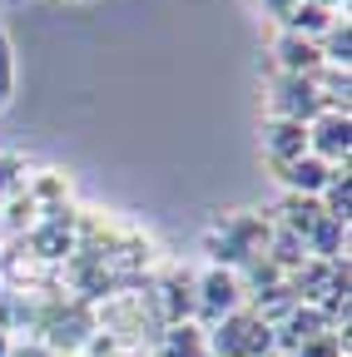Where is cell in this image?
Returning a JSON list of instances; mask_svg holds the SVG:
<instances>
[{"mask_svg": "<svg viewBox=\"0 0 352 357\" xmlns=\"http://www.w3.org/2000/svg\"><path fill=\"white\" fill-rule=\"evenodd\" d=\"M20 169H25V164H20L15 154H0V199L20 189Z\"/></svg>", "mask_w": 352, "mask_h": 357, "instance_id": "2e32d148", "label": "cell"}, {"mask_svg": "<svg viewBox=\"0 0 352 357\" xmlns=\"http://www.w3.org/2000/svg\"><path fill=\"white\" fill-rule=\"evenodd\" d=\"M10 95H15V55H10V35L0 30V109L10 105Z\"/></svg>", "mask_w": 352, "mask_h": 357, "instance_id": "9a60e30c", "label": "cell"}, {"mask_svg": "<svg viewBox=\"0 0 352 357\" xmlns=\"http://www.w3.org/2000/svg\"><path fill=\"white\" fill-rule=\"evenodd\" d=\"M273 70L278 75H303V79H313L323 70V50H318V40H307V35H293V30H278L273 40Z\"/></svg>", "mask_w": 352, "mask_h": 357, "instance_id": "8992f818", "label": "cell"}, {"mask_svg": "<svg viewBox=\"0 0 352 357\" xmlns=\"http://www.w3.org/2000/svg\"><path fill=\"white\" fill-rule=\"evenodd\" d=\"M159 323H194V273H164L159 283Z\"/></svg>", "mask_w": 352, "mask_h": 357, "instance_id": "9c48e42d", "label": "cell"}, {"mask_svg": "<svg viewBox=\"0 0 352 357\" xmlns=\"http://www.w3.org/2000/svg\"><path fill=\"white\" fill-rule=\"evenodd\" d=\"M337 15H328L318 0H298V6L288 10V20H283V30H293V35H307V40H318L328 25H332Z\"/></svg>", "mask_w": 352, "mask_h": 357, "instance_id": "4fadbf2b", "label": "cell"}, {"mask_svg": "<svg viewBox=\"0 0 352 357\" xmlns=\"http://www.w3.org/2000/svg\"><path fill=\"white\" fill-rule=\"evenodd\" d=\"M135 357H144V352H135ZM149 357H154V352H149Z\"/></svg>", "mask_w": 352, "mask_h": 357, "instance_id": "ffe728a7", "label": "cell"}, {"mask_svg": "<svg viewBox=\"0 0 352 357\" xmlns=\"http://www.w3.org/2000/svg\"><path fill=\"white\" fill-rule=\"evenodd\" d=\"M318 50H323V65H332V70H347L352 65V25H347V15H337L318 35Z\"/></svg>", "mask_w": 352, "mask_h": 357, "instance_id": "7c38bea8", "label": "cell"}, {"mask_svg": "<svg viewBox=\"0 0 352 357\" xmlns=\"http://www.w3.org/2000/svg\"><path fill=\"white\" fill-rule=\"evenodd\" d=\"M258 144H263V154H268L273 169H283V164H293V159L307 154V124H293V119H263V124H258Z\"/></svg>", "mask_w": 352, "mask_h": 357, "instance_id": "52a82bcc", "label": "cell"}, {"mask_svg": "<svg viewBox=\"0 0 352 357\" xmlns=\"http://www.w3.org/2000/svg\"><path fill=\"white\" fill-rule=\"evenodd\" d=\"M0 6H6V10H15V6H25V0H0Z\"/></svg>", "mask_w": 352, "mask_h": 357, "instance_id": "ac0fdd59", "label": "cell"}, {"mask_svg": "<svg viewBox=\"0 0 352 357\" xmlns=\"http://www.w3.org/2000/svg\"><path fill=\"white\" fill-rule=\"evenodd\" d=\"M347 149H352L347 109H323L318 119H307V154H318L323 164H347Z\"/></svg>", "mask_w": 352, "mask_h": 357, "instance_id": "5b68a950", "label": "cell"}, {"mask_svg": "<svg viewBox=\"0 0 352 357\" xmlns=\"http://www.w3.org/2000/svg\"><path fill=\"white\" fill-rule=\"evenodd\" d=\"M332 169H337V164H323L318 154H303V159H293V164H283V169H273V174H278L283 194H307V199H318L323 184L332 178Z\"/></svg>", "mask_w": 352, "mask_h": 357, "instance_id": "ba28073f", "label": "cell"}, {"mask_svg": "<svg viewBox=\"0 0 352 357\" xmlns=\"http://www.w3.org/2000/svg\"><path fill=\"white\" fill-rule=\"evenodd\" d=\"M263 6H268V15H273V20L283 25V20H288V10L298 6V0H263Z\"/></svg>", "mask_w": 352, "mask_h": 357, "instance_id": "e0dca14e", "label": "cell"}, {"mask_svg": "<svg viewBox=\"0 0 352 357\" xmlns=\"http://www.w3.org/2000/svg\"><path fill=\"white\" fill-rule=\"evenodd\" d=\"M323 114V95L313 79L303 75H278L268 70V119H293V124H307Z\"/></svg>", "mask_w": 352, "mask_h": 357, "instance_id": "277c9868", "label": "cell"}, {"mask_svg": "<svg viewBox=\"0 0 352 357\" xmlns=\"http://www.w3.org/2000/svg\"><path fill=\"white\" fill-rule=\"evenodd\" d=\"M208 357H273V328L258 312L238 307L208 328Z\"/></svg>", "mask_w": 352, "mask_h": 357, "instance_id": "7a4b0ae2", "label": "cell"}, {"mask_svg": "<svg viewBox=\"0 0 352 357\" xmlns=\"http://www.w3.org/2000/svg\"><path fill=\"white\" fill-rule=\"evenodd\" d=\"M248 303V293H243V283H238V273L234 268H204V273L194 278V323L208 333L213 323H224L229 312H238Z\"/></svg>", "mask_w": 352, "mask_h": 357, "instance_id": "3957f363", "label": "cell"}, {"mask_svg": "<svg viewBox=\"0 0 352 357\" xmlns=\"http://www.w3.org/2000/svg\"><path fill=\"white\" fill-rule=\"evenodd\" d=\"M268 238H273L268 213L224 208V213H213L208 229H204V253H208L213 268H234V273H238V268H243L253 253L268 248Z\"/></svg>", "mask_w": 352, "mask_h": 357, "instance_id": "6da1fadb", "label": "cell"}, {"mask_svg": "<svg viewBox=\"0 0 352 357\" xmlns=\"http://www.w3.org/2000/svg\"><path fill=\"white\" fill-rule=\"evenodd\" d=\"M293 357H347V333H323L313 342H303Z\"/></svg>", "mask_w": 352, "mask_h": 357, "instance_id": "5bb4252c", "label": "cell"}, {"mask_svg": "<svg viewBox=\"0 0 352 357\" xmlns=\"http://www.w3.org/2000/svg\"><path fill=\"white\" fill-rule=\"evenodd\" d=\"M318 204H323V213H328V218H337V223H347V218H352V174H347V164H337V169H332V178L323 184Z\"/></svg>", "mask_w": 352, "mask_h": 357, "instance_id": "8fae6325", "label": "cell"}, {"mask_svg": "<svg viewBox=\"0 0 352 357\" xmlns=\"http://www.w3.org/2000/svg\"><path fill=\"white\" fill-rule=\"evenodd\" d=\"M0 268H6V253H0Z\"/></svg>", "mask_w": 352, "mask_h": 357, "instance_id": "d6986e66", "label": "cell"}, {"mask_svg": "<svg viewBox=\"0 0 352 357\" xmlns=\"http://www.w3.org/2000/svg\"><path fill=\"white\" fill-rule=\"evenodd\" d=\"M154 357H208V333L199 323H169L159 333V352Z\"/></svg>", "mask_w": 352, "mask_h": 357, "instance_id": "30bf717a", "label": "cell"}]
</instances>
